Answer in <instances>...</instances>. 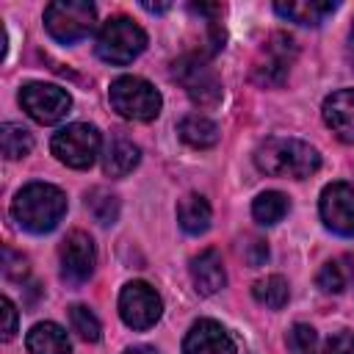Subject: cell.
I'll return each mask as SVG.
<instances>
[{
    "instance_id": "1",
    "label": "cell",
    "mask_w": 354,
    "mask_h": 354,
    "mask_svg": "<svg viewBox=\"0 0 354 354\" xmlns=\"http://www.w3.org/2000/svg\"><path fill=\"white\" fill-rule=\"evenodd\" d=\"M254 166L271 177H293L304 180L321 169V155L315 147H310L301 138L288 136H271L257 144L254 149Z\"/></svg>"
},
{
    "instance_id": "2",
    "label": "cell",
    "mask_w": 354,
    "mask_h": 354,
    "mask_svg": "<svg viewBox=\"0 0 354 354\" xmlns=\"http://www.w3.org/2000/svg\"><path fill=\"white\" fill-rule=\"evenodd\" d=\"M66 213V194L50 183H28L11 202L14 221L28 232H50Z\"/></svg>"
},
{
    "instance_id": "3",
    "label": "cell",
    "mask_w": 354,
    "mask_h": 354,
    "mask_svg": "<svg viewBox=\"0 0 354 354\" xmlns=\"http://www.w3.org/2000/svg\"><path fill=\"white\" fill-rule=\"evenodd\" d=\"M171 77L185 88L188 100L199 108H216L224 97V86L221 77L216 75V69L210 66V61L199 53H188L180 55L171 64Z\"/></svg>"
},
{
    "instance_id": "4",
    "label": "cell",
    "mask_w": 354,
    "mask_h": 354,
    "mask_svg": "<svg viewBox=\"0 0 354 354\" xmlns=\"http://www.w3.org/2000/svg\"><path fill=\"white\" fill-rule=\"evenodd\" d=\"M108 100L113 105V111L130 122H152L160 113V91L136 75H122L111 83L108 88Z\"/></svg>"
},
{
    "instance_id": "5",
    "label": "cell",
    "mask_w": 354,
    "mask_h": 354,
    "mask_svg": "<svg viewBox=\"0 0 354 354\" xmlns=\"http://www.w3.org/2000/svg\"><path fill=\"white\" fill-rule=\"evenodd\" d=\"M144 47H147V33L130 17H111L100 28L97 44H94L97 55L105 64H116V66H124L133 58H138L144 53Z\"/></svg>"
},
{
    "instance_id": "6",
    "label": "cell",
    "mask_w": 354,
    "mask_h": 354,
    "mask_svg": "<svg viewBox=\"0 0 354 354\" xmlns=\"http://www.w3.org/2000/svg\"><path fill=\"white\" fill-rule=\"evenodd\" d=\"M97 25V11L83 0H58L44 8V28L61 44H75L86 39Z\"/></svg>"
},
{
    "instance_id": "7",
    "label": "cell",
    "mask_w": 354,
    "mask_h": 354,
    "mask_svg": "<svg viewBox=\"0 0 354 354\" xmlns=\"http://www.w3.org/2000/svg\"><path fill=\"white\" fill-rule=\"evenodd\" d=\"M100 144H102V138H100V130L94 124L75 122V124L61 127L53 136L50 149L69 169H88L100 155Z\"/></svg>"
},
{
    "instance_id": "8",
    "label": "cell",
    "mask_w": 354,
    "mask_h": 354,
    "mask_svg": "<svg viewBox=\"0 0 354 354\" xmlns=\"http://www.w3.org/2000/svg\"><path fill=\"white\" fill-rule=\"evenodd\" d=\"M293 61H296V41L288 33L277 30L263 41L252 66V77L260 86H279L285 83Z\"/></svg>"
},
{
    "instance_id": "9",
    "label": "cell",
    "mask_w": 354,
    "mask_h": 354,
    "mask_svg": "<svg viewBox=\"0 0 354 354\" xmlns=\"http://www.w3.org/2000/svg\"><path fill=\"white\" fill-rule=\"evenodd\" d=\"M19 105L39 124H55L69 113L72 97L55 83H28L19 91Z\"/></svg>"
},
{
    "instance_id": "10",
    "label": "cell",
    "mask_w": 354,
    "mask_h": 354,
    "mask_svg": "<svg viewBox=\"0 0 354 354\" xmlns=\"http://www.w3.org/2000/svg\"><path fill=\"white\" fill-rule=\"evenodd\" d=\"M163 301L147 282H127L119 293V315L130 329H149L160 321Z\"/></svg>"
},
{
    "instance_id": "11",
    "label": "cell",
    "mask_w": 354,
    "mask_h": 354,
    "mask_svg": "<svg viewBox=\"0 0 354 354\" xmlns=\"http://www.w3.org/2000/svg\"><path fill=\"white\" fill-rule=\"evenodd\" d=\"M58 257H61V277L69 285H83L94 274V263H97L94 241L83 230H72L61 241Z\"/></svg>"
},
{
    "instance_id": "12",
    "label": "cell",
    "mask_w": 354,
    "mask_h": 354,
    "mask_svg": "<svg viewBox=\"0 0 354 354\" xmlns=\"http://www.w3.org/2000/svg\"><path fill=\"white\" fill-rule=\"evenodd\" d=\"M318 210H321V221L332 232L346 235V238L354 235V185H348V183H329L321 191Z\"/></svg>"
},
{
    "instance_id": "13",
    "label": "cell",
    "mask_w": 354,
    "mask_h": 354,
    "mask_svg": "<svg viewBox=\"0 0 354 354\" xmlns=\"http://www.w3.org/2000/svg\"><path fill=\"white\" fill-rule=\"evenodd\" d=\"M183 354H235V340L218 321L199 318L183 340Z\"/></svg>"
},
{
    "instance_id": "14",
    "label": "cell",
    "mask_w": 354,
    "mask_h": 354,
    "mask_svg": "<svg viewBox=\"0 0 354 354\" xmlns=\"http://www.w3.org/2000/svg\"><path fill=\"white\" fill-rule=\"evenodd\" d=\"M324 122L332 127V133L346 141L354 144V88H340L332 91L324 100Z\"/></svg>"
},
{
    "instance_id": "15",
    "label": "cell",
    "mask_w": 354,
    "mask_h": 354,
    "mask_svg": "<svg viewBox=\"0 0 354 354\" xmlns=\"http://www.w3.org/2000/svg\"><path fill=\"white\" fill-rule=\"evenodd\" d=\"M191 279L202 296H213L227 285V271L218 249H205L191 260Z\"/></svg>"
},
{
    "instance_id": "16",
    "label": "cell",
    "mask_w": 354,
    "mask_h": 354,
    "mask_svg": "<svg viewBox=\"0 0 354 354\" xmlns=\"http://www.w3.org/2000/svg\"><path fill=\"white\" fill-rule=\"evenodd\" d=\"M138 158H141L138 147H136L127 136L116 133V136L108 141V147H105L102 169H105L108 177H124V174H130V171L138 166Z\"/></svg>"
},
{
    "instance_id": "17",
    "label": "cell",
    "mask_w": 354,
    "mask_h": 354,
    "mask_svg": "<svg viewBox=\"0 0 354 354\" xmlns=\"http://www.w3.org/2000/svg\"><path fill=\"white\" fill-rule=\"evenodd\" d=\"M337 8V3L332 0H290V3H274V11L290 22H299V25H321L332 11Z\"/></svg>"
},
{
    "instance_id": "18",
    "label": "cell",
    "mask_w": 354,
    "mask_h": 354,
    "mask_svg": "<svg viewBox=\"0 0 354 354\" xmlns=\"http://www.w3.org/2000/svg\"><path fill=\"white\" fill-rule=\"evenodd\" d=\"M25 348L28 354H69L72 351L66 332L53 321L36 324L25 337Z\"/></svg>"
},
{
    "instance_id": "19",
    "label": "cell",
    "mask_w": 354,
    "mask_h": 354,
    "mask_svg": "<svg viewBox=\"0 0 354 354\" xmlns=\"http://www.w3.org/2000/svg\"><path fill=\"white\" fill-rule=\"evenodd\" d=\"M177 133H180V138L188 144V147H194V149H207V147H216L218 144V124L213 122V119H207V116H199V113H188V116H183L180 119V124H177Z\"/></svg>"
},
{
    "instance_id": "20",
    "label": "cell",
    "mask_w": 354,
    "mask_h": 354,
    "mask_svg": "<svg viewBox=\"0 0 354 354\" xmlns=\"http://www.w3.org/2000/svg\"><path fill=\"white\" fill-rule=\"evenodd\" d=\"M210 218H213V210L207 205L205 196L199 194H185L180 202H177V224L188 232V235H199L210 227Z\"/></svg>"
},
{
    "instance_id": "21",
    "label": "cell",
    "mask_w": 354,
    "mask_h": 354,
    "mask_svg": "<svg viewBox=\"0 0 354 354\" xmlns=\"http://www.w3.org/2000/svg\"><path fill=\"white\" fill-rule=\"evenodd\" d=\"M252 296L266 304L268 310H282L290 299V288H288V279L279 277V274H271L266 279H257L254 288H252Z\"/></svg>"
},
{
    "instance_id": "22",
    "label": "cell",
    "mask_w": 354,
    "mask_h": 354,
    "mask_svg": "<svg viewBox=\"0 0 354 354\" xmlns=\"http://www.w3.org/2000/svg\"><path fill=\"white\" fill-rule=\"evenodd\" d=\"M0 147H3V155L8 160H17V158H25L30 149H33V136L28 127H22L19 122H6L0 127Z\"/></svg>"
},
{
    "instance_id": "23",
    "label": "cell",
    "mask_w": 354,
    "mask_h": 354,
    "mask_svg": "<svg viewBox=\"0 0 354 354\" xmlns=\"http://www.w3.org/2000/svg\"><path fill=\"white\" fill-rule=\"evenodd\" d=\"M86 210L91 213V218L97 221V224H102V227H108V224H113L116 218H119V199H116V194H111L108 188H91L88 194H86Z\"/></svg>"
},
{
    "instance_id": "24",
    "label": "cell",
    "mask_w": 354,
    "mask_h": 354,
    "mask_svg": "<svg viewBox=\"0 0 354 354\" xmlns=\"http://www.w3.org/2000/svg\"><path fill=\"white\" fill-rule=\"evenodd\" d=\"M288 207H290V205H288V196H285V194H279V191H263V194L252 202V216H254V221L271 227V224H277V221L285 218Z\"/></svg>"
},
{
    "instance_id": "25",
    "label": "cell",
    "mask_w": 354,
    "mask_h": 354,
    "mask_svg": "<svg viewBox=\"0 0 354 354\" xmlns=\"http://www.w3.org/2000/svg\"><path fill=\"white\" fill-rule=\"evenodd\" d=\"M69 324H72V332H77L80 340H86V343H97V340H100L102 326H100L97 315H94L88 307L72 304V307H69Z\"/></svg>"
},
{
    "instance_id": "26",
    "label": "cell",
    "mask_w": 354,
    "mask_h": 354,
    "mask_svg": "<svg viewBox=\"0 0 354 354\" xmlns=\"http://www.w3.org/2000/svg\"><path fill=\"white\" fill-rule=\"evenodd\" d=\"M285 346H288V354H315L318 335L310 324H293L285 337Z\"/></svg>"
},
{
    "instance_id": "27",
    "label": "cell",
    "mask_w": 354,
    "mask_h": 354,
    "mask_svg": "<svg viewBox=\"0 0 354 354\" xmlns=\"http://www.w3.org/2000/svg\"><path fill=\"white\" fill-rule=\"evenodd\" d=\"M315 282H318V288L324 290V293H340L343 288H346V282H348V277H346V271H343V266L340 263H326L321 271H318V277H315Z\"/></svg>"
},
{
    "instance_id": "28",
    "label": "cell",
    "mask_w": 354,
    "mask_h": 354,
    "mask_svg": "<svg viewBox=\"0 0 354 354\" xmlns=\"http://www.w3.org/2000/svg\"><path fill=\"white\" fill-rule=\"evenodd\" d=\"M28 257L22 254V252H14L11 246H6L3 249V274H6V279H11V282H22L25 277H28Z\"/></svg>"
},
{
    "instance_id": "29",
    "label": "cell",
    "mask_w": 354,
    "mask_h": 354,
    "mask_svg": "<svg viewBox=\"0 0 354 354\" xmlns=\"http://www.w3.org/2000/svg\"><path fill=\"white\" fill-rule=\"evenodd\" d=\"M324 354H354V332L340 329V332L329 335L324 343Z\"/></svg>"
},
{
    "instance_id": "30",
    "label": "cell",
    "mask_w": 354,
    "mask_h": 354,
    "mask_svg": "<svg viewBox=\"0 0 354 354\" xmlns=\"http://www.w3.org/2000/svg\"><path fill=\"white\" fill-rule=\"evenodd\" d=\"M0 307H3V340H11L17 335V307L8 296L0 299Z\"/></svg>"
},
{
    "instance_id": "31",
    "label": "cell",
    "mask_w": 354,
    "mask_h": 354,
    "mask_svg": "<svg viewBox=\"0 0 354 354\" xmlns=\"http://www.w3.org/2000/svg\"><path fill=\"white\" fill-rule=\"evenodd\" d=\"M243 257H246L249 266H263V263L268 260V246H266V241L252 238V241L243 246Z\"/></svg>"
},
{
    "instance_id": "32",
    "label": "cell",
    "mask_w": 354,
    "mask_h": 354,
    "mask_svg": "<svg viewBox=\"0 0 354 354\" xmlns=\"http://www.w3.org/2000/svg\"><path fill=\"white\" fill-rule=\"evenodd\" d=\"M346 58H348V64H351V69H354V22H351V30H348V44H346Z\"/></svg>"
},
{
    "instance_id": "33",
    "label": "cell",
    "mask_w": 354,
    "mask_h": 354,
    "mask_svg": "<svg viewBox=\"0 0 354 354\" xmlns=\"http://www.w3.org/2000/svg\"><path fill=\"white\" fill-rule=\"evenodd\" d=\"M124 354H160V351L152 346H130V348H124Z\"/></svg>"
},
{
    "instance_id": "34",
    "label": "cell",
    "mask_w": 354,
    "mask_h": 354,
    "mask_svg": "<svg viewBox=\"0 0 354 354\" xmlns=\"http://www.w3.org/2000/svg\"><path fill=\"white\" fill-rule=\"evenodd\" d=\"M144 8L152 11V14H160V11H169L171 6H169V3H144Z\"/></svg>"
}]
</instances>
